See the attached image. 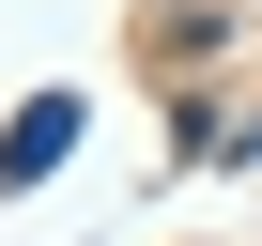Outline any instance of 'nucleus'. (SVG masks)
I'll return each mask as SVG.
<instances>
[{
    "instance_id": "obj_1",
    "label": "nucleus",
    "mask_w": 262,
    "mask_h": 246,
    "mask_svg": "<svg viewBox=\"0 0 262 246\" xmlns=\"http://www.w3.org/2000/svg\"><path fill=\"white\" fill-rule=\"evenodd\" d=\"M77 123H93L77 92H31L16 123H0V200H16V185H47V169H62V154H77Z\"/></svg>"
}]
</instances>
